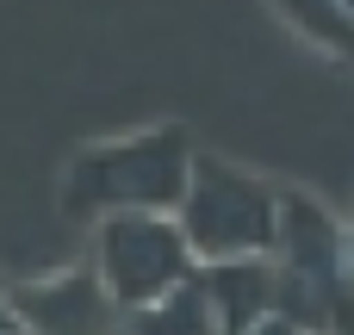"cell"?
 <instances>
[{
  "label": "cell",
  "instance_id": "cell-6",
  "mask_svg": "<svg viewBox=\"0 0 354 335\" xmlns=\"http://www.w3.org/2000/svg\"><path fill=\"white\" fill-rule=\"evenodd\" d=\"M218 317H224V335H243L249 323H261L274 311V292H280V274H274V255H243V261H212L199 267Z\"/></svg>",
  "mask_w": 354,
  "mask_h": 335
},
{
  "label": "cell",
  "instance_id": "cell-4",
  "mask_svg": "<svg viewBox=\"0 0 354 335\" xmlns=\"http://www.w3.org/2000/svg\"><path fill=\"white\" fill-rule=\"evenodd\" d=\"M93 274L112 292V305L131 317L180 292L199 274V255L174 211H112L93 224Z\"/></svg>",
  "mask_w": 354,
  "mask_h": 335
},
{
  "label": "cell",
  "instance_id": "cell-3",
  "mask_svg": "<svg viewBox=\"0 0 354 335\" xmlns=\"http://www.w3.org/2000/svg\"><path fill=\"white\" fill-rule=\"evenodd\" d=\"M174 218H180L199 267L243 261V255H274V236H280V186H268L261 174L236 168L230 155L193 149V180H187V199H180Z\"/></svg>",
  "mask_w": 354,
  "mask_h": 335
},
{
  "label": "cell",
  "instance_id": "cell-7",
  "mask_svg": "<svg viewBox=\"0 0 354 335\" xmlns=\"http://www.w3.org/2000/svg\"><path fill=\"white\" fill-rule=\"evenodd\" d=\"M131 335H224V317L205 292V280L193 274L180 292H168L149 311H131Z\"/></svg>",
  "mask_w": 354,
  "mask_h": 335
},
{
  "label": "cell",
  "instance_id": "cell-1",
  "mask_svg": "<svg viewBox=\"0 0 354 335\" xmlns=\"http://www.w3.org/2000/svg\"><path fill=\"white\" fill-rule=\"evenodd\" d=\"M193 137L180 124H156L118 143H87L62 168V211L100 224L112 211H180L193 180Z\"/></svg>",
  "mask_w": 354,
  "mask_h": 335
},
{
  "label": "cell",
  "instance_id": "cell-10",
  "mask_svg": "<svg viewBox=\"0 0 354 335\" xmlns=\"http://www.w3.org/2000/svg\"><path fill=\"white\" fill-rule=\"evenodd\" d=\"M19 329V317H12V286L0 280V335H12Z\"/></svg>",
  "mask_w": 354,
  "mask_h": 335
},
{
  "label": "cell",
  "instance_id": "cell-12",
  "mask_svg": "<svg viewBox=\"0 0 354 335\" xmlns=\"http://www.w3.org/2000/svg\"><path fill=\"white\" fill-rule=\"evenodd\" d=\"M12 335H25V329H12Z\"/></svg>",
  "mask_w": 354,
  "mask_h": 335
},
{
  "label": "cell",
  "instance_id": "cell-9",
  "mask_svg": "<svg viewBox=\"0 0 354 335\" xmlns=\"http://www.w3.org/2000/svg\"><path fill=\"white\" fill-rule=\"evenodd\" d=\"M243 335H305V329H299L292 317H280V311H268L261 323H249V329H243Z\"/></svg>",
  "mask_w": 354,
  "mask_h": 335
},
{
  "label": "cell",
  "instance_id": "cell-2",
  "mask_svg": "<svg viewBox=\"0 0 354 335\" xmlns=\"http://www.w3.org/2000/svg\"><path fill=\"white\" fill-rule=\"evenodd\" d=\"M274 311L305 335H354V242L342 218L311 193H280L274 236Z\"/></svg>",
  "mask_w": 354,
  "mask_h": 335
},
{
  "label": "cell",
  "instance_id": "cell-11",
  "mask_svg": "<svg viewBox=\"0 0 354 335\" xmlns=\"http://www.w3.org/2000/svg\"><path fill=\"white\" fill-rule=\"evenodd\" d=\"M342 6H348V12H354V0H342Z\"/></svg>",
  "mask_w": 354,
  "mask_h": 335
},
{
  "label": "cell",
  "instance_id": "cell-8",
  "mask_svg": "<svg viewBox=\"0 0 354 335\" xmlns=\"http://www.w3.org/2000/svg\"><path fill=\"white\" fill-rule=\"evenodd\" d=\"M274 6H280V19L292 31H305L330 56H354V12L342 0H274Z\"/></svg>",
  "mask_w": 354,
  "mask_h": 335
},
{
  "label": "cell",
  "instance_id": "cell-5",
  "mask_svg": "<svg viewBox=\"0 0 354 335\" xmlns=\"http://www.w3.org/2000/svg\"><path fill=\"white\" fill-rule=\"evenodd\" d=\"M12 317L25 335H112L118 305L100 286L93 267H68L56 280H25L12 286Z\"/></svg>",
  "mask_w": 354,
  "mask_h": 335
}]
</instances>
